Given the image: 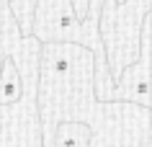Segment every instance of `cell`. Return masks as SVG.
<instances>
[{
	"label": "cell",
	"mask_w": 152,
	"mask_h": 147,
	"mask_svg": "<svg viewBox=\"0 0 152 147\" xmlns=\"http://www.w3.org/2000/svg\"><path fill=\"white\" fill-rule=\"evenodd\" d=\"M98 8H101V3L96 0L93 8H90V21H88V16H83V18L75 16V8L70 5V0H36L34 3L36 29H31V31H36L39 39H47V41L77 39L85 47L90 44L96 49V57H98L96 65H106L103 47H101V39H98V29H88V23H96Z\"/></svg>",
	"instance_id": "6da1fadb"
},
{
	"label": "cell",
	"mask_w": 152,
	"mask_h": 147,
	"mask_svg": "<svg viewBox=\"0 0 152 147\" xmlns=\"http://www.w3.org/2000/svg\"><path fill=\"white\" fill-rule=\"evenodd\" d=\"M142 52L134 65H129L116 83V90H111L113 101H134L137 106L150 108V13L142 16Z\"/></svg>",
	"instance_id": "7a4b0ae2"
}]
</instances>
